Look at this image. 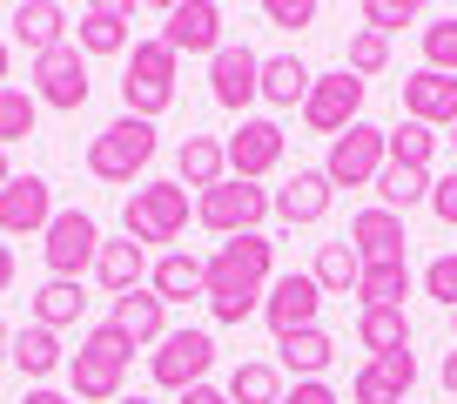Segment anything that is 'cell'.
Wrapping results in <instances>:
<instances>
[{"instance_id": "1", "label": "cell", "mask_w": 457, "mask_h": 404, "mask_svg": "<svg viewBox=\"0 0 457 404\" xmlns=\"http://www.w3.org/2000/svg\"><path fill=\"white\" fill-rule=\"evenodd\" d=\"M276 283V243L270 236H228L209 257V283H202V303H209L215 324H243L262 310Z\"/></svg>"}, {"instance_id": "2", "label": "cell", "mask_w": 457, "mask_h": 404, "mask_svg": "<svg viewBox=\"0 0 457 404\" xmlns=\"http://www.w3.org/2000/svg\"><path fill=\"white\" fill-rule=\"evenodd\" d=\"M129 364H135V344L114 324H95L81 337V350L68 358V398L74 404H114L121 384H129Z\"/></svg>"}, {"instance_id": "3", "label": "cell", "mask_w": 457, "mask_h": 404, "mask_svg": "<svg viewBox=\"0 0 457 404\" xmlns=\"http://www.w3.org/2000/svg\"><path fill=\"white\" fill-rule=\"evenodd\" d=\"M175 68H182V55H175L162 34L155 41H135L129 74H121V115H135V122L169 115L175 108Z\"/></svg>"}, {"instance_id": "4", "label": "cell", "mask_w": 457, "mask_h": 404, "mask_svg": "<svg viewBox=\"0 0 457 404\" xmlns=\"http://www.w3.org/2000/svg\"><path fill=\"white\" fill-rule=\"evenodd\" d=\"M148 162H155V122L121 115V122H108V129L87 142V175H95V182L129 189V182H142Z\"/></svg>"}, {"instance_id": "5", "label": "cell", "mask_w": 457, "mask_h": 404, "mask_svg": "<svg viewBox=\"0 0 457 404\" xmlns=\"http://www.w3.org/2000/svg\"><path fill=\"white\" fill-rule=\"evenodd\" d=\"M188 216H195V202H188L182 182H142L129 189V202H121V236H135V243H175V236L188 230Z\"/></svg>"}, {"instance_id": "6", "label": "cell", "mask_w": 457, "mask_h": 404, "mask_svg": "<svg viewBox=\"0 0 457 404\" xmlns=\"http://www.w3.org/2000/svg\"><path fill=\"white\" fill-rule=\"evenodd\" d=\"M276 209V196L262 182H236V175H228V182H215L209 196H195V223L202 230H215L228 243V236H262V216H270Z\"/></svg>"}, {"instance_id": "7", "label": "cell", "mask_w": 457, "mask_h": 404, "mask_svg": "<svg viewBox=\"0 0 457 404\" xmlns=\"http://www.w3.org/2000/svg\"><path fill=\"white\" fill-rule=\"evenodd\" d=\"M384 162H390V129L357 122V129H343L337 142H329L323 175H329V189H370L377 175H384Z\"/></svg>"}, {"instance_id": "8", "label": "cell", "mask_w": 457, "mask_h": 404, "mask_svg": "<svg viewBox=\"0 0 457 404\" xmlns=\"http://www.w3.org/2000/svg\"><path fill=\"white\" fill-rule=\"evenodd\" d=\"M209 364H215V337L209 331H169L155 350H148V377H155V391H195V384H209Z\"/></svg>"}, {"instance_id": "9", "label": "cell", "mask_w": 457, "mask_h": 404, "mask_svg": "<svg viewBox=\"0 0 457 404\" xmlns=\"http://www.w3.org/2000/svg\"><path fill=\"white\" fill-rule=\"evenodd\" d=\"M41 257H47V276L81 283V270H95V257H101V223L87 209H54V223L41 236Z\"/></svg>"}, {"instance_id": "10", "label": "cell", "mask_w": 457, "mask_h": 404, "mask_svg": "<svg viewBox=\"0 0 457 404\" xmlns=\"http://www.w3.org/2000/svg\"><path fill=\"white\" fill-rule=\"evenodd\" d=\"M363 95H370V81H357L350 68L316 74L310 101H303V122H310V135H329V142H337L343 129H357V122H363Z\"/></svg>"}, {"instance_id": "11", "label": "cell", "mask_w": 457, "mask_h": 404, "mask_svg": "<svg viewBox=\"0 0 457 404\" xmlns=\"http://www.w3.org/2000/svg\"><path fill=\"white\" fill-rule=\"evenodd\" d=\"M209 95L228 115H249V101L262 95V55L249 41H222L209 55Z\"/></svg>"}, {"instance_id": "12", "label": "cell", "mask_w": 457, "mask_h": 404, "mask_svg": "<svg viewBox=\"0 0 457 404\" xmlns=\"http://www.w3.org/2000/svg\"><path fill=\"white\" fill-rule=\"evenodd\" d=\"M283 148H289L283 122H270V115H243V129L222 142V156H228V175H236V182H262V175L283 162Z\"/></svg>"}, {"instance_id": "13", "label": "cell", "mask_w": 457, "mask_h": 404, "mask_svg": "<svg viewBox=\"0 0 457 404\" xmlns=\"http://www.w3.org/2000/svg\"><path fill=\"white\" fill-rule=\"evenodd\" d=\"M34 101H41V108H61V115H81L87 108V55L74 41L34 61Z\"/></svg>"}, {"instance_id": "14", "label": "cell", "mask_w": 457, "mask_h": 404, "mask_svg": "<svg viewBox=\"0 0 457 404\" xmlns=\"http://www.w3.org/2000/svg\"><path fill=\"white\" fill-rule=\"evenodd\" d=\"M316 310H323V290H316V276H310V270L276 276L270 297H262V324L276 331V344H283V337H296V331H310Z\"/></svg>"}, {"instance_id": "15", "label": "cell", "mask_w": 457, "mask_h": 404, "mask_svg": "<svg viewBox=\"0 0 457 404\" xmlns=\"http://www.w3.org/2000/svg\"><path fill=\"white\" fill-rule=\"evenodd\" d=\"M47 223H54L47 175H14L0 189V236H47Z\"/></svg>"}, {"instance_id": "16", "label": "cell", "mask_w": 457, "mask_h": 404, "mask_svg": "<svg viewBox=\"0 0 457 404\" xmlns=\"http://www.w3.org/2000/svg\"><path fill=\"white\" fill-rule=\"evenodd\" d=\"M350 249H357L363 263H411V230H403L397 209H357L350 216Z\"/></svg>"}, {"instance_id": "17", "label": "cell", "mask_w": 457, "mask_h": 404, "mask_svg": "<svg viewBox=\"0 0 457 404\" xmlns=\"http://www.w3.org/2000/svg\"><path fill=\"white\" fill-rule=\"evenodd\" d=\"M403 122H424V129H457V74H403Z\"/></svg>"}, {"instance_id": "18", "label": "cell", "mask_w": 457, "mask_h": 404, "mask_svg": "<svg viewBox=\"0 0 457 404\" xmlns=\"http://www.w3.org/2000/svg\"><path fill=\"white\" fill-rule=\"evenodd\" d=\"M162 41H169L175 55H215V47H222V7H215V0H182V7H169Z\"/></svg>"}, {"instance_id": "19", "label": "cell", "mask_w": 457, "mask_h": 404, "mask_svg": "<svg viewBox=\"0 0 457 404\" xmlns=\"http://www.w3.org/2000/svg\"><path fill=\"white\" fill-rule=\"evenodd\" d=\"M129 41H135V14L121 0L81 7V21H74V47H81V55H129Z\"/></svg>"}, {"instance_id": "20", "label": "cell", "mask_w": 457, "mask_h": 404, "mask_svg": "<svg viewBox=\"0 0 457 404\" xmlns=\"http://www.w3.org/2000/svg\"><path fill=\"white\" fill-rule=\"evenodd\" d=\"M108 324L129 337L135 350H155L162 337H169V303L142 283V290H129V297H114V317H108Z\"/></svg>"}, {"instance_id": "21", "label": "cell", "mask_w": 457, "mask_h": 404, "mask_svg": "<svg viewBox=\"0 0 457 404\" xmlns=\"http://www.w3.org/2000/svg\"><path fill=\"white\" fill-rule=\"evenodd\" d=\"M7 28H14V41L41 61V55H54V47H68V28H74V21H68V7H54V0H21Z\"/></svg>"}, {"instance_id": "22", "label": "cell", "mask_w": 457, "mask_h": 404, "mask_svg": "<svg viewBox=\"0 0 457 404\" xmlns=\"http://www.w3.org/2000/svg\"><path fill=\"white\" fill-rule=\"evenodd\" d=\"M95 276H101L108 297H129V290H142V276H148V249L135 243V236H101Z\"/></svg>"}, {"instance_id": "23", "label": "cell", "mask_w": 457, "mask_h": 404, "mask_svg": "<svg viewBox=\"0 0 457 404\" xmlns=\"http://www.w3.org/2000/svg\"><path fill=\"white\" fill-rule=\"evenodd\" d=\"M329 196H337V189H329L323 169H296L283 189H276V216H283L289 230H296V223H323L329 216Z\"/></svg>"}, {"instance_id": "24", "label": "cell", "mask_w": 457, "mask_h": 404, "mask_svg": "<svg viewBox=\"0 0 457 404\" xmlns=\"http://www.w3.org/2000/svg\"><path fill=\"white\" fill-rule=\"evenodd\" d=\"M175 182L195 189V196H209L215 182H228V156L215 135H188L182 148H175Z\"/></svg>"}, {"instance_id": "25", "label": "cell", "mask_w": 457, "mask_h": 404, "mask_svg": "<svg viewBox=\"0 0 457 404\" xmlns=\"http://www.w3.org/2000/svg\"><path fill=\"white\" fill-rule=\"evenodd\" d=\"M202 283H209V263L188 257V249H169V257L148 270V290H155L162 303H188V297H202Z\"/></svg>"}, {"instance_id": "26", "label": "cell", "mask_w": 457, "mask_h": 404, "mask_svg": "<svg viewBox=\"0 0 457 404\" xmlns=\"http://www.w3.org/2000/svg\"><path fill=\"white\" fill-rule=\"evenodd\" d=\"M316 290L323 297H357V276H363V257L350 249V236H337V243H316V263H310Z\"/></svg>"}, {"instance_id": "27", "label": "cell", "mask_w": 457, "mask_h": 404, "mask_svg": "<svg viewBox=\"0 0 457 404\" xmlns=\"http://www.w3.org/2000/svg\"><path fill=\"white\" fill-rule=\"evenodd\" d=\"M310 88H316V74L303 68V55H270L262 61V101H270V108H303Z\"/></svg>"}, {"instance_id": "28", "label": "cell", "mask_w": 457, "mask_h": 404, "mask_svg": "<svg viewBox=\"0 0 457 404\" xmlns=\"http://www.w3.org/2000/svg\"><path fill=\"white\" fill-rule=\"evenodd\" d=\"M283 371L296 377V384H310V377H323L329 371V358H337V344H329V331L323 324H310V331H296V337H283Z\"/></svg>"}, {"instance_id": "29", "label": "cell", "mask_w": 457, "mask_h": 404, "mask_svg": "<svg viewBox=\"0 0 457 404\" xmlns=\"http://www.w3.org/2000/svg\"><path fill=\"white\" fill-rule=\"evenodd\" d=\"M403 297H411V263H363L357 276L363 310H403Z\"/></svg>"}, {"instance_id": "30", "label": "cell", "mask_w": 457, "mask_h": 404, "mask_svg": "<svg viewBox=\"0 0 457 404\" xmlns=\"http://www.w3.org/2000/svg\"><path fill=\"white\" fill-rule=\"evenodd\" d=\"M430 182H437V175L430 169H397V162H384V175H377V209H417V202H430Z\"/></svg>"}, {"instance_id": "31", "label": "cell", "mask_w": 457, "mask_h": 404, "mask_svg": "<svg viewBox=\"0 0 457 404\" xmlns=\"http://www.w3.org/2000/svg\"><path fill=\"white\" fill-rule=\"evenodd\" d=\"M357 344L370 350V358L411 350V317H403V310H357Z\"/></svg>"}, {"instance_id": "32", "label": "cell", "mask_w": 457, "mask_h": 404, "mask_svg": "<svg viewBox=\"0 0 457 404\" xmlns=\"http://www.w3.org/2000/svg\"><path fill=\"white\" fill-rule=\"evenodd\" d=\"M81 283H61V276H47L41 290H34V324L41 331H68V324H81Z\"/></svg>"}, {"instance_id": "33", "label": "cell", "mask_w": 457, "mask_h": 404, "mask_svg": "<svg viewBox=\"0 0 457 404\" xmlns=\"http://www.w3.org/2000/svg\"><path fill=\"white\" fill-rule=\"evenodd\" d=\"M21 377H54L61 371V331H41V324H28V331H14V358Z\"/></svg>"}, {"instance_id": "34", "label": "cell", "mask_w": 457, "mask_h": 404, "mask_svg": "<svg viewBox=\"0 0 457 404\" xmlns=\"http://www.w3.org/2000/svg\"><path fill=\"white\" fill-rule=\"evenodd\" d=\"M228 404H276L283 398V371H276V364H262V358H249V364H236V371H228Z\"/></svg>"}, {"instance_id": "35", "label": "cell", "mask_w": 457, "mask_h": 404, "mask_svg": "<svg viewBox=\"0 0 457 404\" xmlns=\"http://www.w3.org/2000/svg\"><path fill=\"white\" fill-rule=\"evenodd\" d=\"M34 122H41V101H34V88H0V148H14L34 135Z\"/></svg>"}, {"instance_id": "36", "label": "cell", "mask_w": 457, "mask_h": 404, "mask_svg": "<svg viewBox=\"0 0 457 404\" xmlns=\"http://www.w3.org/2000/svg\"><path fill=\"white\" fill-rule=\"evenodd\" d=\"M430 156H437V129H424V122H397L390 129V162L397 169H430Z\"/></svg>"}, {"instance_id": "37", "label": "cell", "mask_w": 457, "mask_h": 404, "mask_svg": "<svg viewBox=\"0 0 457 404\" xmlns=\"http://www.w3.org/2000/svg\"><path fill=\"white\" fill-rule=\"evenodd\" d=\"M424 68L430 74H457V14H437L424 28Z\"/></svg>"}, {"instance_id": "38", "label": "cell", "mask_w": 457, "mask_h": 404, "mask_svg": "<svg viewBox=\"0 0 457 404\" xmlns=\"http://www.w3.org/2000/svg\"><path fill=\"white\" fill-rule=\"evenodd\" d=\"M343 68L357 74V81L384 74L390 68V41H384V34H370V28H357V34H350V61H343Z\"/></svg>"}, {"instance_id": "39", "label": "cell", "mask_w": 457, "mask_h": 404, "mask_svg": "<svg viewBox=\"0 0 457 404\" xmlns=\"http://www.w3.org/2000/svg\"><path fill=\"white\" fill-rule=\"evenodd\" d=\"M350 398H357V404H411L397 384H390V371H384V364H363V371L350 377Z\"/></svg>"}, {"instance_id": "40", "label": "cell", "mask_w": 457, "mask_h": 404, "mask_svg": "<svg viewBox=\"0 0 457 404\" xmlns=\"http://www.w3.org/2000/svg\"><path fill=\"white\" fill-rule=\"evenodd\" d=\"M411 21H417V7H411V0H363V28H370V34H384V41H390L397 28H411Z\"/></svg>"}, {"instance_id": "41", "label": "cell", "mask_w": 457, "mask_h": 404, "mask_svg": "<svg viewBox=\"0 0 457 404\" xmlns=\"http://www.w3.org/2000/svg\"><path fill=\"white\" fill-rule=\"evenodd\" d=\"M424 297L444 303V310H457V249H444V257L424 270Z\"/></svg>"}, {"instance_id": "42", "label": "cell", "mask_w": 457, "mask_h": 404, "mask_svg": "<svg viewBox=\"0 0 457 404\" xmlns=\"http://www.w3.org/2000/svg\"><path fill=\"white\" fill-rule=\"evenodd\" d=\"M262 14H270V28H310L316 21V0H270V7H262Z\"/></svg>"}, {"instance_id": "43", "label": "cell", "mask_w": 457, "mask_h": 404, "mask_svg": "<svg viewBox=\"0 0 457 404\" xmlns=\"http://www.w3.org/2000/svg\"><path fill=\"white\" fill-rule=\"evenodd\" d=\"M430 216H437L444 230H457V169L430 182Z\"/></svg>"}, {"instance_id": "44", "label": "cell", "mask_w": 457, "mask_h": 404, "mask_svg": "<svg viewBox=\"0 0 457 404\" xmlns=\"http://www.w3.org/2000/svg\"><path fill=\"white\" fill-rule=\"evenodd\" d=\"M370 364H384V371H390V384H397L403 398H411V384H417V350H390V358H370Z\"/></svg>"}, {"instance_id": "45", "label": "cell", "mask_w": 457, "mask_h": 404, "mask_svg": "<svg viewBox=\"0 0 457 404\" xmlns=\"http://www.w3.org/2000/svg\"><path fill=\"white\" fill-rule=\"evenodd\" d=\"M276 404H337V391L323 384V377H310V384H296V391H283Z\"/></svg>"}, {"instance_id": "46", "label": "cell", "mask_w": 457, "mask_h": 404, "mask_svg": "<svg viewBox=\"0 0 457 404\" xmlns=\"http://www.w3.org/2000/svg\"><path fill=\"white\" fill-rule=\"evenodd\" d=\"M21 404H74V398H68V391H54V384H34Z\"/></svg>"}, {"instance_id": "47", "label": "cell", "mask_w": 457, "mask_h": 404, "mask_svg": "<svg viewBox=\"0 0 457 404\" xmlns=\"http://www.w3.org/2000/svg\"><path fill=\"white\" fill-rule=\"evenodd\" d=\"M182 404H228V391H215V384H195V391H182Z\"/></svg>"}, {"instance_id": "48", "label": "cell", "mask_w": 457, "mask_h": 404, "mask_svg": "<svg viewBox=\"0 0 457 404\" xmlns=\"http://www.w3.org/2000/svg\"><path fill=\"white\" fill-rule=\"evenodd\" d=\"M444 391H457V344L444 350Z\"/></svg>"}, {"instance_id": "49", "label": "cell", "mask_w": 457, "mask_h": 404, "mask_svg": "<svg viewBox=\"0 0 457 404\" xmlns=\"http://www.w3.org/2000/svg\"><path fill=\"white\" fill-rule=\"evenodd\" d=\"M7 283H14V249L0 243V290H7Z\"/></svg>"}, {"instance_id": "50", "label": "cell", "mask_w": 457, "mask_h": 404, "mask_svg": "<svg viewBox=\"0 0 457 404\" xmlns=\"http://www.w3.org/2000/svg\"><path fill=\"white\" fill-rule=\"evenodd\" d=\"M14 358V331H7V324H0V364Z\"/></svg>"}, {"instance_id": "51", "label": "cell", "mask_w": 457, "mask_h": 404, "mask_svg": "<svg viewBox=\"0 0 457 404\" xmlns=\"http://www.w3.org/2000/svg\"><path fill=\"white\" fill-rule=\"evenodd\" d=\"M114 404H155V398H148V391H121Z\"/></svg>"}, {"instance_id": "52", "label": "cell", "mask_w": 457, "mask_h": 404, "mask_svg": "<svg viewBox=\"0 0 457 404\" xmlns=\"http://www.w3.org/2000/svg\"><path fill=\"white\" fill-rule=\"evenodd\" d=\"M7 182H14V169H7V148H0V189H7Z\"/></svg>"}, {"instance_id": "53", "label": "cell", "mask_w": 457, "mask_h": 404, "mask_svg": "<svg viewBox=\"0 0 457 404\" xmlns=\"http://www.w3.org/2000/svg\"><path fill=\"white\" fill-rule=\"evenodd\" d=\"M0 88H7V41H0Z\"/></svg>"}, {"instance_id": "54", "label": "cell", "mask_w": 457, "mask_h": 404, "mask_svg": "<svg viewBox=\"0 0 457 404\" xmlns=\"http://www.w3.org/2000/svg\"><path fill=\"white\" fill-rule=\"evenodd\" d=\"M451 148H457V129H451Z\"/></svg>"}, {"instance_id": "55", "label": "cell", "mask_w": 457, "mask_h": 404, "mask_svg": "<svg viewBox=\"0 0 457 404\" xmlns=\"http://www.w3.org/2000/svg\"><path fill=\"white\" fill-rule=\"evenodd\" d=\"M451 317H457V310H451Z\"/></svg>"}]
</instances>
